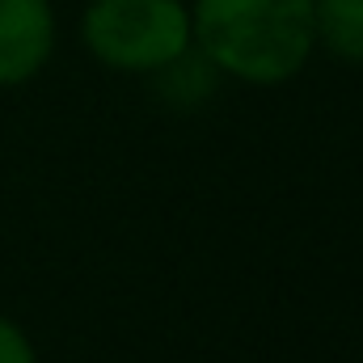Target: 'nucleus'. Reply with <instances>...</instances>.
<instances>
[{
	"instance_id": "nucleus-1",
	"label": "nucleus",
	"mask_w": 363,
	"mask_h": 363,
	"mask_svg": "<svg viewBox=\"0 0 363 363\" xmlns=\"http://www.w3.org/2000/svg\"><path fill=\"white\" fill-rule=\"evenodd\" d=\"M194 51L233 81L274 89L296 81L313 51V0H194Z\"/></svg>"
},
{
	"instance_id": "nucleus-5",
	"label": "nucleus",
	"mask_w": 363,
	"mask_h": 363,
	"mask_svg": "<svg viewBox=\"0 0 363 363\" xmlns=\"http://www.w3.org/2000/svg\"><path fill=\"white\" fill-rule=\"evenodd\" d=\"M0 363H38V351L30 342V334L0 313Z\"/></svg>"
},
{
	"instance_id": "nucleus-3",
	"label": "nucleus",
	"mask_w": 363,
	"mask_h": 363,
	"mask_svg": "<svg viewBox=\"0 0 363 363\" xmlns=\"http://www.w3.org/2000/svg\"><path fill=\"white\" fill-rule=\"evenodd\" d=\"M55 55L51 0H0V89L30 85Z\"/></svg>"
},
{
	"instance_id": "nucleus-4",
	"label": "nucleus",
	"mask_w": 363,
	"mask_h": 363,
	"mask_svg": "<svg viewBox=\"0 0 363 363\" xmlns=\"http://www.w3.org/2000/svg\"><path fill=\"white\" fill-rule=\"evenodd\" d=\"M317 47L342 64H363V0H313Z\"/></svg>"
},
{
	"instance_id": "nucleus-2",
	"label": "nucleus",
	"mask_w": 363,
	"mask_h": 363,
	"mask_svg": "<svg viewBox=\"0 0 363 363\" xmlns=\"http://www.w3.org/2000/svg\"><path fill=\"white\" fill-rule=\"evenodd\" d=\"M81 43L110 72L152 77L194 47L186 0H89Z\"/></svg>"
}]
</instances>
